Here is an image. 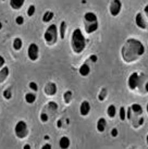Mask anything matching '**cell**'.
I'll return each instance as SVG.
<instances>
[{
	"label": "cell",
	"mask_w": 148,
	"mask_h": 149,
	"mask_svg": "<svg viewBox=\"0 0 148 149\" xmlns=\"http://www.w3.org/2000/svg\"><path fill=\"white\" fill-rule=\"evenodd\" d=\"M78 73H80L81 76L85 77V76H87V75L91 73V68H89L88 64L84 63V64H82V65L80 66V69H78Z\"/></svg>",
	"instance_id": "obj_12"
},
{
	"label": "cell",
	"mask_w": 148,
	"mask_h": 149,
	"mask_svg": "<svg viewBox=\"0 0 148 149\" xmlns=\"http://www.w3.org/2000/svg\"><path fill=\"white\" fill-rule=\"evenodd\" d=\"M58 37H59V29H58L57 25H49L46 29V32L44 33V40H45L46 45L54 46L57 42Z\"/></svg>",
	"instance_id": "obj_4"
},
{
	"label": "cell",
	"mask_w": 148,
	"mask_h": 149,
	"mask_svg": "<svg viewBox=\"0 0 148 149\" xmlns=\"http://www.w3.org/2000/svg\"><path fill=\"white\" fill-rule=\"evenodd\" d=\"M83 21H84V26L87 34H93L98 29V17L94 12L85 13L83 17Z\"/></svg>",
	"instance_id": "obj_3"
},
{
	"label": "cell",
	"mask_w": 148,
	"mask_h": 149,
	"mask_svg": "<svg viewBox=\"0 0 148 149\" xmlns=\"http://www.w3.org/2000/svg\"><path fill=\"white\" fill-rule=\"evenodd\" d=\"M66 23L64 21L61 22V24H60V29H59V36L61 39L66 37Z\"/></svg>",
	"instance_id": "obj_18"
},
{
	"label": "cell",
	"mask_w": 148,
	"mask_h": 149,
	"mask_svg": "<svg viewBox=\"0 0 148 149\" xmlns=\"http://www.w3.org/2000/svg\"><path fill=\"white\" fill-rule=\"evenodd\" d=\"M24 99L27 104H34L36 100V95L34 93H27V94H25Z\"/></svg>",
	"instance_id": "obj_19"
},
{
	"label": "cell",
	"mask_w": 148,
	"mask_h": 149,
	"mask_svg": "<svg viewBox=\"0 0 148 149\" xmlns=\"http://www.w3.org/2000/svg\"><path fill=\"white\" fill-rule=\"evenodd\" d=\"M2 29V23H1V22H0V29Z\"/></svg>",
	"instance_id": "obj_37"
},
{
	"label": "cell",
	"mask_w": 148,
	"mask_h": 149,
	"mask_svg": "<svg viewBox=\"0 0 148 149\" xmlns=\"http://www.w3.org/2000/svg\"><path fill=\"white\" fill-rule=\"evenodd\" d=\"M57 93V86L56 84L52 83V82H49V83L46 84L45 86V94L47 96H54Z\"/></svg>",
	"instance_id": "obj_11"
},
{
	"label": "cell",
	"mask_w": 148,
	"mask_h": 149,
	"mask_svg": "<svg viewBox=\"0 0 148 149\" xmlns=\"http://www.w3.org/2000/svg\"><path fill=\"white\" fill-rule=\"evenodd\" d=\"M72 97H73V94H72V91H68L64 93V95H63V99H64V102L66 104H70L71 100H72Z\"/></svg>",
	"instance_id": "obj_22"
},
{
	"label": "cell",
	"mask_w": 148,
	"mask_h": 149,
	"mask_svg": "<svg viewBox=\"0 0 148 149\" xmlns=\"http://www.w3.org/2000/svg\"><path fill=\"white\" fill-rule=\"evenodd\" d=\"M91 112V104L88 101L84 100L80 106V114L82 116H87Z\"/></svg>",
	"instance_id": "obj_10"
},
{
	"label": "cell",
	"mask_w": 148,
	"mask_h": 149,
	"mask_svg": "<svg viewBox=\"0 0 148 149\" xmlns=\"http://www.w3.org/2000/svg\"><path fill=\"white\" fill-rule=\"evenodd\" d=\"M71 47L74 54H81L84 51L86 47V39L83 35L82 31L80 29H76L73 31L71 36Z\"/></svg>",
	"instance_id": "obj_2"
},
{
	"label": "cell",
	"mask_w": 148,
	"mask_h": 149,
	"mask_svg": "<svg viewBox=\"0 0 148 149\" xmlns=\"http://www.w3.org/2000/svg\"><path fill=\"white\" fill-rule=\"evenodd\" d=\"M140 83V75L138 74V73L134 72V73H132V74L128 76V86L131 91H135L136 88H138Z\"/></svg>",
	"instance_id": "obj_7"
},
{
	"label": "cell",
	"mask_w": 148,
	"mask_h": 149,
	"mask_svg": "<svg viewBox=\"0 0 148 149\" xmlns=\"http://www.w3.org/2000/svg\"><path fill=\"white\" fill-rule=\"evenodd\" d=\"M12 46H13V49L17 50V51H19V50L22 48V46H23V42H22V39H21V38H19V37H17L14 40H13Z\"/></svg>",
	"instance_id": "obj_21"
},
{
	"label": "cell",
	"mask_w": 148,
	"mask_h": 149,
	"mask_svg": "<svg viewBox=\"0 0 148 149\" xmlns=\"http://www.w3.org/2000/svg\"><path fill=\"white\" fill-rule=\"evenodd\" d=\"M15 23L17 25H22L24 23V17H22V15H19V17H15Z\"/></svg>",
	"instance_id": "obj_28"
},
{
	"label": "cell",
	"mask_w": 148,
	"mask_h": 149,
	"mask_svg": "<svg viewBox=\"0 0 148 149\" xmlns=\"http://www.w3.org/2000/svg\"><path fill=\"white\" fill-rule=\"evenodd\" d=\"M8 74H9V68L6 65L2 66V68H1V71H0V83L3 82L4 79L8 77Z\"/></svg>",
	"instance_id": "obj_16"
},
{
	"label": "cell",
	"mask_w": 148,
	"mask_h": 149,
	"mask_svg": "<svg viewBox=\"0 0 148 149\" xmlns=\"http://www.w3.org/2000/svg\"><path fill=\"white\" fill-rule=\"evenodd\" d=\"M27 56L31 61H37L39 58V47L37 46V44L32 42L29 44V48H27Z\"/></svg>",
	"instance_id": "obj_6"
},
{
	"label": "cell",
	"mask_w": 148,
	"mask_h": 149,
	"mask_svg": "<svg viewBox=\"0 0 148 149\" xmlns=\"http://www.w3.org/2000/svg\"><path fill=\"white\" fill-rule=\"evenodd\" d=\"M35 10H36L35 6H34V4H31L29 7V9H27V15H29V17H33L34 13H35Z\"/></svg>",
	"instance_id": "obj_26"
},
{
	"label": "cell",
	"mask_w": 148,
	"mask_h": 149,
	"mask_svg": "<svg viewBox=\"0 0 148 149\" xmlns=\"http://www.w3.org/2000/svg\"><path fill=\"white\" fill-rule=\"evenodd\" d=\"M119 116H120V119L122 121H124L126 119V110H125V108L124 107H121L119 110Z\"/></svg>",
	"instance_id": "obj_24"
},
{
	"label": "cell",
	"mask_w": 148,
	"mask_h": 149,
	"mask_svg": "<svg viewBox=\"0 0 148 149\" xmlns=\"http://www.w3.org/2000/svg\"><path fill=\"white\" fill-rule=\"evenodd\" d=\"M14 134H15V136L19 139H23V138H25V137L27 136V134H29V127H27V124H26L25 121L21 120L15 124V126H14Z\"/></svg>",
	"instance_id": "obj_5"
},
{
	"label": "cell",
	"mask_w": 148,
	"mask_h": 149,
	"mask_svg": "<svg viewBox=\"0 0 148 149\" xmlns=\"http://www.w3.org/2000/svg\"><path fill=\"white\" fill-rule=\"evenodd\" d=\"M122 10V2L121 0H112L109 6V12L112 17H118Z\"/></svg>",
	"instance_id": "obj_8"
},
{
	"label": "cell",
	"mask_w": 148,
	"mask_h": 149,
	"mask_svg": "<svg viewBox=\"0 0 148 149\" xmlns=\"http://www.w3.org/2000/svg\"><path fill=\"white\" fill-rule=\"evenodd\" d=\"M23 148H24V149H29V148H31V146H29V145H25Z\"/></svg>",
	"instance_id": "obj_36"
},
{
	"label": "cell",
	"mask_w": 148,
	"mask_h": 149,
	"mask_svg": "<svg viewBox=\"0 0 148 149\" xmlns=\"http://www.w3.org/2000/svg\"><path fill=\"white\" fill-rule=\"evenodd\" d=\"M107 114L109 118H114L117 116V108H115L114 104H110L107 108Z\"/></svg>",
	"instance_id": "obj_20"
},
{
	"label": "cell",
	"mask_w": 148,
	"mask_h": 149,
	"mask_svg": "<svg viewBox=\"0 0 148 149\" xmlns=\"http://www.w3.org/2000/svg\"><path fill=\"white\" fill-rule=\"evenodd\" d=\"M54 14L52 11H46L43 15V22L44 23H48V22H51V20L54 19Z\"/></svg>",
	"instance_id": "obj_17"
},
{
	"label": "cell",
	"mask_w": 148,
	"mask_h": 149,
	"mask_svg": "<svg viewBox=\"0 0 148 149\" xmlns=\"http://www.w3.org/2000/svg\"><path fill=\"white\" fill-rule=\"evenodd\" d=\"M97 131H98L99 133H103L105 132V130H106V127H107V121L105 120L103 118H100L98 121H97Z\"/></svg>",
	"instance_id": "obj_14"
},
{
	"label": "cell",
	"mask_w": 148,
	"mask_h": 149,
	"mask_svg": "<svg viewBox=\"0 0 148 149\" xmlns=\"http://www.w3.org/2000/svg\"><path fill=\"white\" fill-rule=\"evenodd\" d=\"M144 89H145V91H146V93H148V81L146 82V83H145Z\"/></svg>",
	"instance_id": "obj_35"
},
{
	"label": "cell",
	"mask_w": 148,
	"mask_h": 149,
	"mask_svg": "<svg viewBox=\"0 0 148 149\" xmlns=\"http://www.w3.org/2000/svg\"><path fill=\"white\" fill-rule=\"evenodd\" d=\"M3 97L6 98V99H11V97H12V91H10V89H7V91H3Z\"/></svg>",
	"instance_id": "obj_27"
},
{
	"label": "cell",
	"mask_w": 148,
	"mask_h": 149,
	"mask_svg": "<svg viewBox=\"0 0 148 149\" xmlns=\"http://www.w3.org/2000/svg\"><path fill=\"white\" fill-rule=\"evenodd\" d=\"M91 61H93V62H96V61H97V56H96V54H91Z\"/></svg>",
	"instance_id": "obj_31"
},
{
	"label": "cell",
	"mask_w": 148,
	"mask_h": 149,
	"mask_svg": "<svg viewBox=\"0 0 148 149\" xmlns=\"http://www.w3.org/2000/svg\"><path fill=\"white\" fill-rule=\"evenodd\" d=\"M145 54V47L143 42L135 38H130L124 42L121 49V57L124 62L131 63L140 59Z\"/></svg>",
	"instance_id": "obj_1"
},
{
	"label": "cell",
	"mask_w": 148,
	"mask_h": 149,
	"mask_svg": "<svg viewBox=\"0 0 148 149\" xmlns=\"http://www.w3.org/2000/svg\"><path fill=\"white\" fill-rule=\"evenodd\" d=\"M118 128H112V130H111V136L112 137H117L118 136Z\"/></svg>",
	"instance_id": "obj_30"
},
{
	"label": "cell",
	"mask_w": 148,
	"mask_h": 149,
	"mask_svg": "<svg viewBox=\"0 0 148 149\" xmlns=\"http://www.w3.org/2000/svg\"><path fill=\"white\" fill-rule=\"evenodd\" d=\"M135 24L137 27L140 29H147V23H146V19H145V14L142 12H138L135 17Z\"/></svg>",
	"instance_id": "obj_9"
},
{
	"label": "cell",
	"mask_w": 148,
	"mask_h": 149,
	"mask_svg": "<svg viewBox=\"0 0 148 149\" xmlns=\"http://www.w3.org/2000/svg\"><path fill=\"white\" fill-rule=\"evenodd\" d=\"M29 86L33 91H37V89H38V86H37V84L35 83V82H31V83L29 84Z\"/></svg>",
	"instance_id": "obj_29"
},
{
	"label": "cell",
	"mask_w": 148,
	"mask_h": 149,
	"mask_svg": "<svg viewBox=\"0 0 148 149\" xmlns=\"http://www.w3.org/2000/svg\"><path fill=\"white\" fill-rule=\"evenodd\" d=\"M49 114L47 113L46 111H43L40 113V116H39V119H40L41 122H44V123H46V122H48V120H49Z\"/></svg>",
	"instance_id": "obj_23"
},
{
	"label": "cell",
	"mask_w": 148,
	"mask_h": 149,
	"mask_svg": "<svg viewBox=\"0 0 148 149\" xmlns=\"http://www.w3.org/2000/svg\"><path fill=\"white\" fill-rule=\"evenodd\" d=\"M25 3V0H10V7L13 10H20Z\"/></svg>",
	"instance_id": "obj_13"
},
{
	"label": "cell",
	"mask_w": 148,
	"mask_h": 149,
	"mask_svg": "<svg viewBox=\"0 0 148 149\" xmlns=\"http://www.w3.org/2000/svg\"><path fill=\"white\" fill-rule=\"evenodd\" d=\"M41 148H43V149H50V148H51V145H49V144H46V145H44Z\"/></svg>",
	"instance_id": "obj_34"
},
{
	"label": "cell",
	"mask_w": 148,
	"mask_h": 149,
	"mask_svg": "<svg viewBox=\"0 0 148 149\" xmlns=\"http://www.w3.org/2000/svg\"><path fill=\"white\" fill-rule=\"evenodd\" d=\"M144 14H145V15H146V17H147V19H148V4H147V6H146V7H145V8H144Z\"/></svg>",
	"instance_id": "obj_33"
},
{
	"label": "cell",
	"mask_w": 148,
	"mask_h": 149,
	"mask_svg": "<svg viewBox=\"0 0 148 149\" xmlns=\"http://www.w3.org/2000/svg\"><path fill=\"white\" fill-rule=\"evenodd\" d=\"M2 66H4V59L0 56V69H1Z\"/></svg>",
	"instance_id": "obj_32"
},
{
	"label": "cell",
	"mask_w": 148,
	"mask_h": 149,
	"mask_svg": "<svg viewBox=\"0 0 148 149\" xmlns=\"http://www.w3.org/2000/svg\"><path fill=\"white\" fill-rule=\"evenodd\" d=\"M59 146L62 149L69 148V146H70V138L66 136H62L60 138V141H59Z\"/></svg>",
	"instance_id": "obj_15"
},
{
	"label": "cell",
	"mask_w": 148,
	"mask_h": 149,
	"mask_svg": "<svg viewBox=\"0 0 148 149\" xmlns=\"http://www.w3.org/2000/svg\"><path fill=\"white\" fill-rule=\"evenodd\" d=\"M146 141H147V145H148V135H147V137H146Z\"/></svg>",
	"instance_id": "obj_38"
},
{
	"label": "cell",
	"mask_w": 148,
	"mask_h": 149,
	"mask_svg": "<svg viewBox=\"0 0 148 149\" xmlns=\"http://www.w3.org/2000/svg\"><path fill=\"white\" fill-rule=\"evenodd\" d=\"M106 96H107V89H106V88H103L101 91L99 93V96H98L99 101H103L105 98H106Z\"/></svg>",
	"instance_id": "obj_25"
},
{
	"label": "cell",
	"mask_w": 148,
	"mask_h": 149,
	"mask_svg": "<svg viewBox=\"0 0 148 149\" xmlns=\"http://www.w3.org/2000/svg\"><path fill=\"white\" fill-rule=\"evenodd\" d=\"M146 110H147V113H148V104H147V107H146Z\"/></svg>",
	"instance_id": "obj_39"
}]
</instances>
